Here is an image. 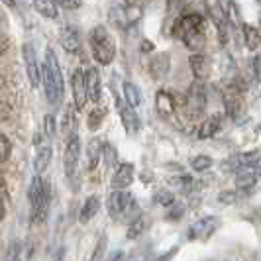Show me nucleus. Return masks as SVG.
<instances>
[{
	"label": "nucleus",
	"instance_id": "obj_1",
	"mask_svg": "<svg viewBox=\"0 0 261 261\" xmlns=\"http://www.w3.org/2000/svg\"><path fill=\"white\" fill-rule=\"evenodd\" d=\"M171 36L183 39V43L195 53L204 51L206 45V22L200 14H183L179 18H171Z\"/></svg>",
	"mask_w": 261,
	"mask_h": 261
},
{
	"label": "nucleus",
	"instance_id": "obj_2",
	"mask_svg": "<svg viewBox=\"0 0 261 261\" xmlns=\"http://www.w3.org/2000/svg\"><path fill=\"white\" fill-rule=\"evenodd\" d=\"M39 79L43 83V92H45L47 102L51 106H57L59 100L63 98V73H61L59 59L53 49H47L45 53V61L41 63V69H39Z\"/></svg>",
	"mask_w": 261,
	"mask_h": 261
},
{
	"label": "nucleus",
	"instance_id": "obj_3",
	"mask_svg": "<svg viewBox=\"0 0 261 261\" xmlns=\"http://www.w3.org/2000/svg\"><path fill=\"white\" fill-rule=\"evenodd\" d=\"M28 200H30V206H32V214H30L32 224L45 222L47 212H49V202H51V187L39 175H36L30 183Z\"/></svg>",
	"mask_w": 261,
	"mask_h": 261
},
{
	"label": "nucleus",
	"instance_id": "obj_4",
	"mask_svg": "<svg viewBox=\"0 0 261 261\" xmlns=\"http://www.w3.org/2000/svg\"><path fill=\"white\" fill-rule=\"evenodd\" d=\"M89 43H91L92 57L100 65H110L116 57V41L112 34L105 26H96L89 34Z\"/></svg>",
	"mask_w": 261,
	"mask_h": 261
},
{
	"label": "nucleus",
	"instance_id": "obj_5",
	"mask_svg": "<svg viewBox=\"0 0 261 261\" xmlns=\"http://www.w3.org/2000/svg\"><path fill=\"white\" fill-rule=\"evenodd\" d=\"M144 16V8L142 6H134V4H120V6H112L108 10V20L110 24L118 30H130L136 26Z\"/></svg>",
	"mask_w": 261,
	"mask_h": 261
},
{
	"label": "nucleus",
	"instance_id": "obj_6",
	"mask_svg": "<svg viewBox=\"0 0 261 261\" xmlns=\"http://www.w3.org/2000/svg\"><path fill=\"white\" fill-rule=\"evenodd\" d=\"M106 208H108V214L118 220V218H124L128 214L138 212V204L128 191H112L106 200Z\"/></svg>",
	"mask_w": 261,
	"mask_h": 261
},
{
	"label": "nucleus",
	"instance_id": "obj_7",
	"mask_svg": "<svg viewBox=\"0 0 261 261\" xmlns=\"http://www.w3.org/2000/svg\"><path fill=\"white\" fill-rule=\"evenodd\" d=\"M79 159H81V140H79V136H75L67 142L65 147V175L73 189H75V181L79 177Z\"/></svg>",
	"mask_w": 261,
	"mask_h": 261
},
{
	"label": "nucleus",
	"instance_id": "obj_8",
	"mask_svg": "<svg viewBox=\"0 0 261 261\" xmlns=\"http://www.w3.org/2000/svg\"><path fill=\"white\" fill-rule=\"evenodd\" d=\"M185 105H187V110H189L191 118L200 116L204 112V108H206V89H204V83L195 81L191 85V89L187 92V102Z\"/></svg>",
	"mask_w": 261,
	"mask_h": 261
},
{
	"label": "nucleus",
	"instance_id": "obj_9",
	"mask_svg": "<svg viewBox=\"0 0 261 261\" xmlns=\"http://www.w3.org/2000/svg\"><path fill=\"white\" fill-rule=\"evenodd\" d=\"M218 226H220V220H218L216 216H204V218L196 220V222L189 228L187 238H189L191 242H206L210 236L216 232Z\"/></svg>",
	"mask_w": 261,
	"mask_h": 261
},
{
	"label": "nucleus",
	"instance_id": "obj_10",
	"mask_svg": "<svg viewBox=\"0 0 261 261\" xmlns=\"http://www.w3.org/2000/svg\"><path fill=\"white\" fill-rule=\"evenodd\" d=\"M71 91H73V105L77 110H83L87 100H89V91H87V71L75 69L71 75Z\"/></svg>",
	"mask_w": 261,
	"mask_h": 261
},
{
	"label": "nucleus",
	"instance_id": "obj_11",
	"mask_svg": "<svg viewBox=\"0 0 261 261\" xmlns=\"http://www.w3.org/2000/svg\"><path fill=\"white\" fill-rule=\"evenodd\" d=\"M116 106H118L120 120H122V124H124V130L128 132V134H138L140 128H142V122H140L138 114L134 112V108H132V106L126 102V98H122V96L116 98Z\"/></svg>",
	"mask_w": 261,
	"mask_h": 261
},
{
	"label": "nucleus",
	"instance_id": "obj_12",
	"mask_svg": "<svg viewBox=\"0 0 261 261\" xmlns=\"http://www.w3.org/2000/svg\"><path fill=\"white\" fill-rule=\"evenodd\" d=\"M22 53H24V65H26L28 81H30V85H32V87H38L39 85V69H41V65H38L34 45H32V43H24Z\"/></svg>",
	"mask_w": 261,
	"mask_h": 261
},
{
	"label": "nucleus",
	"instance_id": "obj_13",
	"mask_svg": "<svg viewBox=\"0 0 261 261\" xmlns=\"http://www.w3.org/2000/svg\"><path fill=\"white\" fill-rule=\"evenodd\" d=\"M189 63H191V71H193L196 81H200V83L208 81L210 73H212V61H210L208 55L195 53V55H191V61Z\"/></svg>",
	"mask_w": 261,
	"mask_h": 261
},
{
	"label": "nucleus",
	"instance_id": "obj_14",
	"mask_svg": "<svg viewBox=\"0 0 261 261\" xmlns=\"http://www.w3.org/2000/svg\"><path fill=\"white\" fill-rule=\"evenodd\" d=\"M134 183V165L132 163H120V167L112 175V189L114 191H126Z\"/></svg>",
	"mask_w": 261,
	"mask_h": 261
},
{
	"label": "nucleus",
	"instance_id": "obj_15",
	"mask_svg": "<svg viewBox=\"0 0 261 261\" xmlns=\"http://www.w3.org/2000/svg\"><path fill=\"white\" fill-rule=\"evenodd\" d=\"M59 41H61V47L67 53H77L81 49V36H79V30L73 26H65L59 34Z\"/></svg>",
	"mask_w": 261,
	"mask_h": 261
},
{
	"label": "nucleus",
	"instance_id": "obj_16",
	"mask_svg": "<svg viewBox=\"0 0 261 261\" xmlns=\"http://www.w3.org/2000/svg\"><path fill=\"white\" fill-rule=\"evenodd\" d=\"M204 8H206V14L208 18L216 24V28L220 30L228 24V12L222 8L220 0H204Z\"/></svg>",
	"mask_w": 261,
	"mask_h": 261
},
{
	"label": "nucleus",
	"instance_id": "obj_17",
	"mask_svg": "<svg viewBox=\"0 0 261 261\" xmlns=\"http://www.w3.org/2000/svg\"><path fill=\"white\" fill-rule=\"evenodd\" d=\"M155 110L159 116L173 118L175 116V98L167 91H159L155 96Z\"/></svg>",
	"mask_w": 261,
	"mask_h": 261
},
{
	"label": "nucleus",
	"instance_id": "obj_18",
	"mask_svg": "<svg viewBox=\"0 0 261 261\" xmlns=\"http://www.w3.org/2000/svg\"><path fill=\"white\" fill-rule=\"evenodd\" d=\"M257 173H259V171L253 169L251 165L236 171V187H238L240 191H249V189H253V185L257 183Z\"/></svg>",
	"mask_w": 261,
	"mask_h": 261
},
{
	"label": "nucleus",
	"instance_id": "obj_19",
	"mask_svg": "<svg viewBox=\"0 0 261 261\" xmlns=\"http://www.w3.org/2000/svg\"><path fill=\"white\" fill-rule=\"evenodd\" d=\"M87 91H89V100H92V102L100 100L102 83H100V75H98V71L94 67L87 69Z\"/></svg>",
	"mask_w": 261,
	"mask_h": 261
},
{
	"label": "nucleus",
	"instance_id": "obj_20",
	"mask_svg": "<svg viewBox=\"0 0 261 261\" xmlns=\"http://www.w3.org/2000/svg\"><path fill=\"white\" fill-rule=\"evenodd\" d=\"M220 130H222V116L212 114V116H208L200 124V128H198V138H200V140H208L212 136H216Z\"/></svg>",
	"mask_w": 261,
	"mask_h": 261
},
{
	"label": "nucleus",
	"instance_id": "obj_21",
	"mask_svg": "<svg viewBox=\"0 0 261 261\" xmlns=\"http://www.w3.org/2000/svg\"><path fill=\"white\" fill-rule=\"evenodd\" d=\"M75 105H69L65 108V112H63V118H61V132L67 136V142L71 140V138H75L77 134V118H75Z\"/></svg>",
	"mask_w": 261,
	"mask_h": 261
},
{
	"label": "nucleus",
	"instance_id": "obj_22",
	"mask_svg": "<svg viewBox=\"0 0 261 261\" xmlns=\"http://www.w3.org/2000/svg\"><path fill=\"white\" fill-rule=\"evenodd\" d=\"M51 157H53V149L51 145H39L38 153L34 157V169H36V175H41L43 171L49 167L51 163Z\"/></svg>",
	"mask_w": 261,
	"mask_h": 261
},
{
	"label": "nucleus",
	"instance_id": "obj_23",
	"mask_svg": "<svg viewBox=\"0 0 261 261\" xmlns=\"http://www.w3.org/2000/svg\"><path fill=\"white\" fill-rule=\"evenodd\" d=\"M242 38H244V43L249 51H255L261 45V30L255 26H249V24H244L242 26Z\"/></svg>",
	"mask_w": 261,
	"mask_h": 261
},
{
	"label": "nucleus",
	"instance_id": "obj_24",
	"mask_svg": "<svg viewBox=\"0 0 261 261\" xmlns=\"http://www.w3.org/2000/svg\"><path fill=\"white\" fill-rule=\"evenodd\" d=\"M149 71H151V77L157 79V81H161V79L169 73V55H167V53L155 55V59H153L151 65H149Z\"/></svg>",
	"mask_w": 261,
	"mask_h": 261
},
{
	"label": "nucleus",
	"instance_id": "obj_25",
	"mask_svg": "<svg viewBox=\"0 0 261 261\" xmlns=\"http://www.w3.org/2000/svg\"><path fill=\"white\" fill-rule=\"evenodd\" d=\"M32 6H34V10L39 14V16H43V18H47V20H55L57 18V2L55 0H32Z\"/></svg>",
	"mask_w": 261,
	"mask_h": 261
},
{
	"label": "nucleus",
	"instance_id": "obj_26",
	"mask_svg": "<svg viewBox=\"0 0 261 261\" xmlns=\"http://www.w3.org/2000/svg\"><path fill=\"white\" fill-rule=\"evenodd\" d=\"M100 208V198L98 196H89L87 200H85V204H83V208H81V214H79V218H81V222H91L92 218L96 216V212Z\"/></svg>",
	"mask_w": 261,
	"mask_h": 261
},
{
	"label": "nucleus",
	"instance_id": "obj_27",
	"mask_svg": "<svg viewBox=\"0 0 261 261\" xmlns=\"http://www.w3.org/2000/svg\"><path fill=\"white\" fill-rule=\"evenodd\" d=\"M102 149H105V145L100 144L98 140H91L89 145H87V167L91 171L96 169V165H98V161L102 157Z\"/></svg>",
	"mask_w": 261,
	"mask_h": 261
},
{
	"label": "nucleus",
	"instance_id": "obj_28",
	"mask_svg": "<svg viewBox=\"0 0 261 261\" xmlns=\"http://www.w3.org/2000/svg\"><path fill=\"white\" fill-rule=\"evenodd\" d=\"M122 91H124V98H126V102L132 106V108H136V106L142 105V91H140V87H136L134 83L130 81H124L122 83Z\"/></svg>",
	"mask_w": 261,
	"mask_h": 261
},
{
	"label": "nucleus",
	"instance_id": "obj_29",
	"mask_svg": "<svg viewBox=\"0 0 261 261\" xmlns=\"http://www.w3.org/2000/svg\"><path fill=\"white\" fill-rule=\"evenodd\" d=\"M102 159H105L106 169H118V167H120V163H118V151L112 144H105Z\"/></svg>",
	"mask_w": 261,
	"mask_h": 261
},
{
	"label": "nucleus",
	"instance_id": "obj_30",
	"mask_svg": "<svg viewBox=\"0 0 261 261\" xmlns=\"http://www.w3.org/2000/svg\"><path fill=\"white\" fill-rule=\"evenodd\" d=\"M147 226H149V222H147V218H145V216H136V218H134V222L130 224L128 238H130V240L140 238V236L145 232V228H147Z\"/></svg>",
	"mask_w": 261,
	"mask_h": 261
},
{
	"label": "nucleus",
	"instance_id": "obj_31",
	"mask_svg": "<svg viewBox=\"0 0 261 261\" xmlns=\"http://www.w3.org/2000/svg\"><path fill=\"white\" fill-rule=\"evenodd\" d=\"M153 202L159 204V206H165V208H171L173 204H175V195L167 191V189H161V191H157L155 195H153Z\"/></svg>",
	"mask_w": 261,
	"mask_h": 261
},
{
	"label": "nucleus",
	"instance_id": "obj_32",
	"mask_svg": "<svg viewBox=\"0 0 261 261\" xmlns=\"http://www.w3.org/2000/svg\"><path fill=\"white\" fill-rule=\"evenodd\" d=\"M105 116H106L105 108H94L91 114H89V120H87L89 128H91L92 132L98 130V128H100V124H102V120H105Z\"/></svg>",
	"mask_w": 261,
	"mask_h": 261
},
{
	"label": "nucleus",
	"instance_id": "obj_33",
	"mask_svg": "<svg viewBox=\"0 0 261 261\" xmlns=\"http://www.w3.org/2000/svg\"><path fill=\"white\" fill-rule=\"evenodd\" d=\"M57 134V122H55V116L53 114H45L43 118V136L47 140H53Z\"/></svg>",
	"mask_w": 261,
	"mask_h": 261
},
{
	"label": "nucleus",
	"instance_id": "obj_34",
	"mask_svg": "<svg viewBox=\"0 0 261 261\" xmlns=\"http://www.w3.org/2000/svg\"><path fill=\"white\" fill-rule=\"evenodd\" d=\"M212 165H214V161H212L208 155H196L195 159L191 161V167H193L195 171H198V173H202V171H208Z\"/></svg>",
	"mask_w": 261,
	"mask_h": 261
},
{
	"label": "nucleus",
	"instance_id": "obj_35",
	"mask_svg": "<svg viewBox=\"0 0 261 261\" xmlns=\"http://www.w3.org/2000/svg\"><path fill=\"white\" fill-rule=\"evenodd\" d=\"M105 249H106V236L102 234L100 238H98V244H96L94 251H92L91 261H102V257H105Z\"/></svg>",
	"mask_w": 261,
	"mask_h": 261
},
{
	"label": "nucleus",
	"instance_id": "obj_36",
	"mask_svg": "<svg viewBox=\"0 0 261 261\" xmlns=\"http://www.w3.org/2000/svg\"><path fill=\"white\" fill-rule=\"evenodd\" d=\"M2 163H6L8 161V157H10V151H12V144H10V140L2 134Z\"/></svg>",
	"mask_w": 261,
	"mask_h": 261
},
{
	"label": "nucleus",
	"instance_id": "obj_37",
	"mask_svg": "<svg viewBox=\"0 0 261 261\" xmlns=\"http://www.w3.org/2000/svg\"><path fill=\"white\" fill-rule=\"evenodd\" d=\"M20 259V246L12 242L10 248H8V253H6V261H18Z\"/></svg>",
	"mask_w": 261,
	"mask_h": 261
},
{
	"label": "nucleus",
	"instance_id": "obj_38",
	"mask_svg": "<svg viewBox=\"0 0 261 261\" xmlns=\"http://www.w3.org/2000/svg\"><path fill=\"white\" fill-rule=\"evenodd\" d=\"M55 2H57V6H61L65 10H77L81 6V0H55Z\"/></svg>",
	"mask_w": 261,
	"mask_h": 261
},
{
	"label": "nucleus",
	"instance_id": "obj_39",
	"mask_svg": "<svg viewBox=\"0 0 261 261\" xmlns=\"http://www.w3.org/2000/svg\"><path fill=\"white\" fill-rule=\"evenodd\" d=\"M8 212V193H6V185L2 183V218H6Z\"/></svg>",
	"mask_w": 261,
	"mask_h": 261
},
{
	"label": "nucleus",
	"instance_id": "obj_40",
	"mask_svg": "<svg viewBox=\"0 0 261 261\" xmlns=\"http://www.w3.org/2000/svg\"><path fill=\"white\" fill-rule=\"evenodd\" d=\"M177 251H179V248H173V249H169V251H165L163 255H159L155 261H173V257L177 255Z\"/></svg>",
	"mask_w": 261,
	"mask_h": 261
},
{
	"label": "nucleus",
	"instance_id": "obj_41",
	"mask_svg": "<svg viewBox=\"0 0 261 261\" xmlns=\"http://www.w3.org/2000/svg\"><path fill=\"white\" fill-rule=\"evenodd\" d=\"M171 212H173V214H167V218H169V220H177V218L183 216V206H175Z\"/></svg>",
	"mask_w": 261,
	"mask_h": 261
},
{
	"label": "nucleus",
	"instance_id": "obj_42",
	"mask_svg": "<svg viewBox=\"0 0 261 261\" xmlns=\"http://www.w3.org/2000/svg\"><path fill=\"white\" fill-rule=\"evenodd\" d=\"M124 257H126V255H124V251H122V249H116V251L108 257V261H124Z\"/></svg>",
	"mask_w": 261,
	"mask_h": 261
},
{
	"label": "nucleus",
	"instance_id": "obj_43",
	"mask_svg": "<svg viewBox=\"0 0 261 261\" xmlns=\"http://www.w3.org/2000/svg\"><path fill=\"white\" fill-rule=\"evenodd\" d=\"M255 77H257V81L261 83V55L255 57Z\"/></svg>",
	"mask_w": 261,
	"mask_h": 261
},
{
	"label": "nucleus",
	"instance_id": "obj_44",
	"mask_svg": "<svg viewBox=\"0 0 261 261\" xmlns=\"http://www.w3.org/2000/svg\"><path fill=\"white\" fill-rule=\"evenodd\" d=\"M142 49H144L145 53L153 51V43H149V41H144V43H142Z\"/></svg>",
	"mask_w": 261,
	"mask_h": 261
},
{
	"label": "nucleus",
	"instance_id": "obj_45",
	"mask_svg": "<svg viewBox=\"0 0 261 261\" xmlns=\"http://www.w3.org/2000/svg\"><path fill=\"white\" fill-rule=\"evenodd\" d=\"M145 2H149V0H128V4H134V6H142V8H144Z\"/></svg>",
	"mask_w": 261,
	"mask_h": 261
},
{
	"label": "nucleus",
	"instance_id": "obj_46",
	"mask_svg": "<svg viewBox=\"0 0 261 261\" xmlns=\"http://www.w3.org/2000/svg\"><path fill=\"white\" fill-rule=\"evenodd\" d=\"M251 167H253V169H257V171H261V155H257V159L251 163Z\"/></svg>",
	"mask_w": 261,
	"mask_h": 261
},
{
	"label": "nucleus",
	"instance_id": "obj_47",
	"mask_svg": "<svg viewBox=\"0 0 261 261\" xmlns=\"http://www.w3.org/2000/svg\"><path fill=\"white\" fill-rule=\"evenodd\" d=\"M2 2H4L8 8H16V0H2Z\"/></svg>",
	"mask_w": 261,
	"mask_h": 261
},
{
	"label": "nucleus",
	"instance_id": "obj_48",
	"mask_svg": "<svg viewBox=\"0 0 261 261\" xmlns=\"http://www.w3.org/2000/svg\"><path fill=\"white\" fill-rule=\"evenodd\" d=\"M255 2H257V4H259V6H261V0H255Z\"/></svg>",
	"mask_w": 261,
	"mask_h": 261
}]
</instances>
